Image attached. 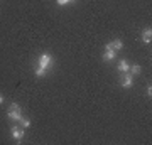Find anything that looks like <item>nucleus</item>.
Wrapping results in <instances>:
<instances>
[{
    "instance_id": "1",
    "label": "nucleus",
    "mask_w": 152,
    "mask_h": 145,
    "mask_svg": "<svg viewBox=\"0 0 152 145\" xmlns=\"http://www.w3.org/2000/svg\"><path fill=\"white\" fill-rule=\"evenodd\" d=\"M7 117L9 120H14V122H19L22 118V108L19 103H12L10 108H9V111H7Z\"/></svg>"
},
{
    "instance_id": "2",
    "label": "nucleus",
    "mask_w": 152,
    "mask_h": 145,
    "mask_svg": "<svg viewBox=\"0 0 152 145\" xmlns=\"http://www.w3.org/2000/svg\"><path fill=\"white\" fill-rule=\"evenodd\" d=\"M53 64H54V59H53V56L49 52H42L41 56H39V64L41 68H44V69H51L53 68Z\"/></svg>"
},
{
    "instance_id": "3",
    "label": "nucleus",
    "mask_w": 152,
    "mask_h": 145,
    "mask_svg": "<svg viewBox=\"0 0 152 145\" xmlns=\"http://www.w3.org/2000/svg\"><path fill=\"white\" fill-rule=\"evenodd\" d=\"M120 86H122L124 90H129V88H132V86H134V74H130L129 71H127V73H124L122 79H120Z\"/></svg>"
},
{
    "instance_id": "4",
    "label": "nucleus",
    "mask_w": 152,
    "mask_h": 145,
    "mask_svg": "<svg viewBox=\"0 0 152 145\" xmlns=\"http://www.w3.org/2000/svg\"><path fill=\"white\" fill-rule=\"evenodd\" d=\"M10 135H12V138H15L17 142H20V140L24 138L26 132H24L22 127H12V128H10Z\"/></svg>"
},
{
    "instance_id": "5",
    "label": "nucleus",
    "mask_w": 152,
    "mask_h": 145,
    "mask_svg": "<svg viewBox=\"0 0 152 145\" xmlns=\"http://www.w3.org/2000/svg\"><path fill=\"white\" fill-rule=\"evenodd\" d=\"M115 58H117V51H113V49L110 47L108 44L105 46V54H103V61H113Z\"/></svg>"
},
{
    "instance_id": "6",
    "label": "nucleus",
    "mask_w": 152,
    "mask_h": 145,
    "mask_svg": "<svg viewBox=\"0 0 152 145\" xmlns=\"http://www.w3.org/2000/svg\"><path fill=\"white\" fill-rule=\"evenodd\" d=\"M151 41H152V31L151 29H144V31H142V42L151 44Z\"/></svg>"
},
{
    "instance_id": "7",
    "label": "nucleus",
    "mask_w": 152,
    "mask_h": 145,
    "mask_svg": "<svg viewBox=\"0 0 152 145\" xmlns=\"http://www.w3.org/2000/svg\"><path fill=\"white\" fill-rule=\"evenodd\" d=\"M108 46H110L112 49H113V51H117V52L124 49V42H122L120 39H115V41H112V42H108Z\"/></svg>"
},
{
    "instance_id": "8",
    "label": "nucleus",
    "mask_w": 152,
    "mask_h": 145,
    "mask_svg": "<svg viewBox=\"0 0 152 145\" xmlns=\"http://www.w3.org/2000/svg\"><path fill=\"white\" fill-rule=\"evenodd\" d=\"M130 69V64H129V61L127 59H122L118 63V71L120 73H127V71Z\"/></svg>"
},
{
    "instance_id": "9",
    "label": "nucleus",
    "mask_w": 152,
    "mask_h": 145,
    "mask_svg": "<svg viewBox=\"0 0 152 145\" xmlns=\"http://www.w3.org/2000/svg\"><path fill=\"white\" fill-rule=\"evenodd\" d=\"M129 73H130V74H134V76L140 74V73H142V66H140V64H134V66H130Z\"/></svg>"
},
{
    "instance_id": "10",
    "label": "nucleus",
    "mask_w": 152,
    "mask_h": 145,
    "mask_svg": "<svg viewBox=\"0 0 152 145\" xmlns=\"http://www.w3.org/2000/svg\"><path fill=\"white\" fill-rule=\"evenodd\" d=\"M46 73H48V69H44V68H41V66H37V68H36V71H34V74L37 76V78H44V76H46Z\"/></svg>"
},
{
    "instance_id": "11",
    "label": "nucleus",
    "mask_w": 152,
    "mask_h": 145,
    "mask_svg": "<svg viewBox=\"0 0 152 145\" xmlns=\"http://www.w3.org/2000/svg\"><path fill=\"white\" fill-rule=\"evenodd\" d=\"M19 122H20V127H22V128H29V127H31V120H29V118H24V117H22Z\"/></svg>"
},
{
    "instance_id": "12",
    "label": "nucleus",
    "mask_w": 152,
    "mask_h": 145,
    "mask_svg": "<svg viewBox=\"0 0 152 145\" xmlns=\"http://www.w3.org/2000/svg\"><path fill=\"white\" fill-rule=\"evenodd\" d=\"M76 0H56V4L59 7H64V5H68V4H75Z\"/></svg>"
},
{
    "instance_id": "13",
    "label": "nucleus",
    "mask_w": 152,
    "mask_h": 145,
    "mask_svg": "<svg viewBox=\"0 0 152 145\" xmlns=\"http://www.w3.org/2000/svg\"><path fill=\"white\" fill-rule=\"evenodd\" d=\"M145 93H147V96H149V98L152 96V88H151V85H149V86L145 88Z\"/></svg>"
},
{
    "instance_id": "14",
    "label": "nucleus",
    "mask_w": 152,
    "mask_h": 145,
    "mask_svg": "<svg viewBox=\"0 0 152 145\" xmlns=\"http://www.w3.org/2000/svg\"><path fill=\"white\" fill-rule=\"evenodd\" d=\"M2 103H4V96H2V95H0V105H2Z\"/></svg>"
}]
</instances>
